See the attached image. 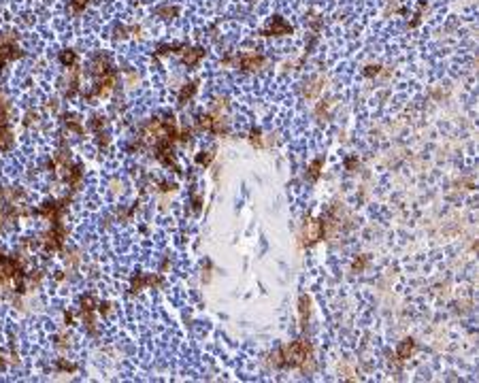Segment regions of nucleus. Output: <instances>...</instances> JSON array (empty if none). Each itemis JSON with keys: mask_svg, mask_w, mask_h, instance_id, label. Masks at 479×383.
<instances>
[{"mask_svg": "<svg viewBox=\"0 0 479 383\" xmlns=\"http://www.w3.org/2000/svg\"><path fill=\"white\" fill-rule=\"evenodd\" d=\"M324 234H326V222L324 220H309L302 228L300 243H302V247H313L320 241H324Z\"/></svg>", "mask_w": 479, "mask_h": 383, "instance_id": "nucleus-2", "label": "nucleus"}, {"mask_svg": "<svg viewBox=\"0 0 479 383\" xmlns=\"http://www.w3.org/2000/svg\"><path fill=\"white\" fill-rule=\"evenodd\" d=\"M379 68H381V66H366V70H364V75H369V77H373V75H377V72H379Z\"/></svg>", "mask_w": 479, "mask_h": 383, "instance_id": "nucleus-17", "label": "nucleus"}, {"mask_svg": "<svg viewBox=\"0 0 479 383\" xmlns=\"http://www.w3.org/2000/svg\"><path fill=\"white\" fill-rule=\"evenodd\" d=\"M413 349H415V341L413 338H403L399 347H396V358L399 360H407L411 354H413Z\"/></svg>", "mask_w": 479, "mask_h": 383, "instance_id": "nucleus-8", "label": "nucleus"}, {"mask_svg": "<svg viewBox=\"0 0 479 383\" xmlns=\"http://www.w3.org/2000/svg\"><path fill=\"white\" fill-rule=\"evenodd\" d=\"M298 313H300V328H307L309 313H311V300L307 294H300L298 298Z\"/></svg>", "mask_w": 479, "mask_h": 383, "instance_id": "nucleus-6", "label": "nucleus"}, {"mask_svg": "<svg viewBox=\"0 0 479 383\" xmlns=\"http://www.w3.org/2000/svg\"><path fill=\"white\" fill-rule=\"evenodd\" d=\"M213 158H215V153H213V151H202V153H198V156H196V164H200V166H209Z\"/></svg>", "mask_w": 479, "mask_h": 383, "instance_id": "nucleus-13", "label": "nucleus"}, {"mask_svg": "<svg viewBox=\"0 0 479 383\" xmlns=\"http://www.w3.org/2000/svg\"><path fill=\"white\" fill-rule=\"evenodd\" d=\"M98 305L100 303L94 296H83V298H81V311H83V313H94L98 309Z\"/></svg>", "mask_w": 479, "mask_h": 383, "instance_id": "nucleus-12", "label": "nucleus"}, {"mask_svg": "<svg viewBox=\"0 0 479 383\" xmlns=\"http://www.w3.org/2000/svg\"><path fill=\"white\" fill-rule=\"evenodd\" d=\"M60 62H62V66H66V68L77 66V51H73V49H64L62 54H60Z\"/></svg>", "mask_w": 479, "mask_h": 383, "instance_id": "nucleus-11", "label": "nucleus"}, {"mask_svg": "<svg viewBox=\"0 0 479 383\" xmlns=\"http://www.w3.org/2000/svg\"><path fill=\"white\" fill-rule=\"evenodd\" d=\"M271 364L275 368H298V370L313 368V345L304 338L294 341V343L273 351Z\"/></svg>", "mask_w": 479, "mask_h": 383, "instance_id": "nucleus-1", "label": "nucleus"}, {"mask_svg": "<svg viewBox=\"0 0 479 383\" xmlns=\"http://www.w3.org/2000/svg\"><path fill=\"white\" fill-rule=\"evenodd\" d=\"M202 58H205V49H202V47H190V49H183V56H181L183 64L190 66V68L198 66V62H200Z\"/></svg>", "mask_w": 479, "mask_h": 383, "instance_id": "nucleus-5", "label": "nucleus"}, {"mask_svg": "<svg viewBox=\"0 0 479 383\" xmlns=\"http://www.w3.org/2000/svg\"><path fill=\"white\" fill-rule=\"evenodd\" d=\"M322 166H324V158H315L309 166H307V177L311 181H318L320 175H322Z\"/></svg>", "mask_w": 479, "mask_h": 383, "instance_id": "nucleus-10", "label": "nucleus"}, {"mask_svg": "<svg viewBox=\"0 0 479 383\" xmlns=\"http://www.w3.org/2000/svg\"><path fill=\"white\" fill-rule=\"evenodd\" d=\"M88 5H90V0H70V9H73L75 13H81Z\"/></svg>", "mask_w": 479, "mask_h": 383, "instance_id": "nucleus-14", "label": "nucleus"}, {"mask_svg": "<svg viewBox=\"0 0 479 383\" xmlns=\"http://www.w3.org/2000/svg\"><path fill=\"white\" fill-rule=\"evenodd\" d=\"M13 132L11 128H9V123H5V126H0V151H9L13 147Z\"/></svg>", "mask_w": 479, "mask_h": 383, "instance_id": "nucleus-7", "label": "nucleus"}, {"mask_svg": "<svg viewBox=\"0 0 479 383\" xmlns=\"http://www.w3.org/2000/svg\"><path fill=\"white\" fill-rule=\"evenodd\" d=\"M262 36H285V34H292V26L285 22V17L281 15H275L267 28H262Z\"/></svg>", "mask_w": 479, "mask_h": 383, "instance_id": "nucleus-3", "label": "nucleus"}, {"mask_svg": "<svg viewBox=\"0 0 479 383\" xmlns=\"http://www.w3.org/2000/svg\"><path fill=\"white\" fill-rule=\"evenodd\" d=\"M249 143L253 145V147H262V132H260V130H251Z\"/></svg>", "mask_w": 479, "mask_h": 383, "instance_id": "nucleus-15", "label": "nucleus"}, {"mask_svg": "<svg viewBox=\"0 0 479 383\" xmlns=\"http://www.w3.org/2000/svg\"><path fill=\"white\" fill-rule=\"evenodd\" d=\"M158 13H160V15H166V19H172V15H177V9H175V7H160Z\"/></svg>", "mask_w": 479, "mask_h": 383, "instance_id": "nucleus-16", "label": "nucleus"}, {"mask_svg": "<svg viewBox=\"0 0 479 383\" xmlns=\"http://www.w3.org/2000/svg\"><path fill=\"white\" fill-rule=\"evenodd\" d=\"M196 90H198V81H190V83H186L181 90H179V105H186L188 100H192V96L196 94Z\"/></svg>", "mask_w": 479, "mask_h": 383, "instance_id": "nucleus-9", "label": "nucleus"}, {"mask_svg": "<svg viewBox=\"0 0 479 383\" xmlns=\"http://www.w3.org/2000/svg\"><path fill=\"white\" fill-rule=\"evenodd\" d=\"M0 368H5V358L0 356Z\"/></svg>", "mask_w": 479, "mask_h": 383, "instance_id": "nucleus-18", "label": "nucleus"}, {"mask_svg": "<svg viewBox=\"0 0 479 383\" xmlns=\"http://www.w3.org/2000/svg\"><path fill=\"white\" fill-rule=\"evenodd\" d=\"M237 64H239L243 70L253 72V70H258V68L264 66V56H262V54H253V51H247V54H241V56L237 58Z\"/></svg>", "mask_w": 479, "mask_h": 383, "instance_id": "nucleus-4", "label": "nucleus"}]
</instances>
